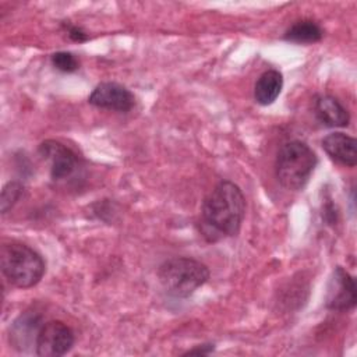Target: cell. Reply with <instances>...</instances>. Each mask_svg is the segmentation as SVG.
<instances>
[{"label": "cell", "mask_w": 357, "mask_h": 357, "mask_svg": "<svg viewBox=\"0 0 357 357\" xmlns=\"http://www.w3.org/2000/svg\"><path fill=\"white\" fill-rule=\"evenodd\" d=\"M245 213V198L240 187L229 180L220 181L204 199L202 231L208 240L236 236Z\"/></svg>", "instance_id": "1"}, {"label": "cell", "mask_w": 357, "mask_h": 357, "mask_svg": "<svg viewBox=\"0 0 357 357\" xmlns=\"http://www.w3.org/2000/svg\"><path fill=\"white\" fill-rule=\"evenodd\" d=\"M0 266L7 280L20 289L38 284L45 273V261L24 243H4L0 250Z\"/></svg>", "instance_id": "2"}, {"label": "cell", "mask_w": 357, "mask_h": 357, "mask_svg": "<svg viewBox=\"0 0 357 357\" xmlns=\"http://www.w3.org/2000/svg\"><path fill=\"white\" fill-rule=\"evenodd\" d=\"M317 155L301 141L284 142L276 156V178L289 191L301 190L317 166Z\"/></svg>", "instance_id": "3"}, {"label": "cell", "mask_w": 357, "mask_h": 357, "mask_svg": "<svg viewBox=\"0 0 357 357\" xmlns=\"http://www.w3.org/2000/svg\"><path fill=\"white\" fill-rule=\"evenodd\" d=\"M209 279V269L202 262L187 258L174 257L160 264L158 269V280L163 290L178 298L191 296Z\"/></svg>", "instance_id": "4"}, {"label": "cell", "mask_w": 357, "mask_h": 357, "mask_svg": "<svg viewBox=\"0 0 357 357\" xmlns=\"http://www.w3.org/2000/svg\"><path fill=\"white\" fill-rule=\"evenodd\" d=\"M74 344L73 329L61 321H49L42 325L35 342V353L40 357H60Z\"/></svg>", "instance_id": "5"}, {"label": "cell", "mask_w": 357, "mask_h": 357, "mask_svg": "<svg viewBox=\"0 0 357 357\" xmlns=\"http://www.w3.org/2000/svg\"><path fill=\"white\" fill-rule=\"evenodd\" d=\"M39 153L49 163L50 177L54 181L67 180L79 167L78 156L75 152L59 141H43L39 145Z\"/></svg>", "instance_id": "6"}, {"label": "cell", "mask_w": 357, "mask_h": 357, "mask_svg": "<svg viewBox=\"0 0 357 357\" xmlns=\"http://www.w3.org/2000/svg\"><path fill=\"white\" fill-rule=\"evenodd\" d=\"M357 290L354 278L342 266H336L326 286L325 304L333 311H349L354 308Z\"/></svg>", "instance_id": "7"}, {"label": "cell", "mask_w": 357, "mask_h": 357, "mask_svg": "<svg viewBox=\"0 0 357 357\" xmlns=\"http://www.w3.org/2000/svg\"><path fill=\"white\" fill-rule=\"evenodd\" d=\"M88 102L100 109L126 113L134 107L135 98L130 89L117 82H102L91 92Z\"/></svg>", "instance_id": "8"}, {"label": "cell", "mask_w": 357, "mask_h": 357, "mask_svg": "<svg viewBox=\"0 0 357 357\" xmlns=\"http://www.w3.org/2000/svg\"><path fill=\"white\" fill-rule=\"evenodd\" d=\"M357 142L344 132H332L322 139L324 151L337 163L354 167L357 165Z\"/></svg>", "instance_id": "9"}, {"label": "cell", "mask_w": 357, "mask_h": 357, "mask_svg": "<svg viewBox=\"0 0 357 357\" xmlns=\"http://www.w3.org/2000/svg\"><path fill=\"white\" fill-rule=\"evenodd\" d=\"M314 112L318 120L328 127H346L350 121L349 112L331 95H318L314 99Z\"/></svg>", "instance_id": "10"}, {"label": "cell", "mask_w": 357, "mask_h": 357, "mask_svg": "<svg viewBox=\"0 0 357 357\" xmlns=\"http://www.w3.org/2000/svg\"><path fill=\"white\" fill-rule=\"evenodd\" d=\"M283 77L278 70H266L259 75L254 88V98L262 106L272 105L280 95Z\"/></svg>", "instance_id": "11"}, {"label": "cell", "mask_w": 357, "mask_h": 357, "mask_svg": "<svg viewBox=\"0 0 357 357\" xmlns=\"http://www.w3.org/2000/svg\"><path fill=\"white\" fill-rule=\"evenodd\" d=\"M42 326L39 325V321L32 314H24L21 315L13 325V329L10 331V337L13 340V344L18 350H25L26 344L32 342V337H35L39 333V329Z\"/></svg>", "instance_id": "12"}, {"label": "cell", "mask_w": 357, "mask_h": 357, "mask_svg": "<svg viewBox=\"0 0 357 357\" xmlns=\"http://www.w3.org/2000/svg\"><path fill=\"white\" fill-rule=\"evenodd\" d=\"M321 26L311 20H301L293 24L284 33V39L294 43H315L322 39Z\"/></svg>", "instance_id": "13"}, {"label": "cell", "mask_w": 357, "mask_h": 357, "mask_svg": "<svg viewBox=\"0 0 357 357\" xmlns=\"http://www.w3.org/2000/svg\"><path fill=\"white\" fill-rule=\"evenodd\" d=\"M22 194V185L18 181H10L3 187L1 191V213H7Z\"/></svg>", "instance_id": "14"}, {"label": "cell", "mask_w": 357, "mask_h": 357, "mask_svg": "<svg viewBox=\"0 0 357 357\" xmlns=\"http://www.w3.org/2000/svg\"><path fill=\"white\" fill-rule=\"evenodd\" d=\"M52 64L63 71V73H73L78 68L79 63H78V59L73 54V53H68V52H57L52 56Z\"/></svg>", "instance_id": "15"}, {"label": "cell", "mask_w": 357, "mask_h": 357, "mask_svg": "<svg viewBox=\"0 0 357 357\" xmlns=\"http://www.w3.org/2000/svg\"><path fill=\"white\" fill-rule=\"evenodd\" d=\"M66 29H67L70 39L74 42H84L88 39V35L81 28H78L75 25H66Z\"/></svg>", "instance_id": "16"}, {"label": "cell", "mask_w": 357, "mask_h": 357, "mask_svg": "<svg viewBox=\"0 0 357 357\" xmlns=\"http://www.w3.org/2000/svg\"><path fill=\"white\" fill-rule=\"evenodd\" d=\"M211 351H213V344H202L188 350L185 354H209Z\"/></svg>", "instance_id": "17"}]
</instances>
